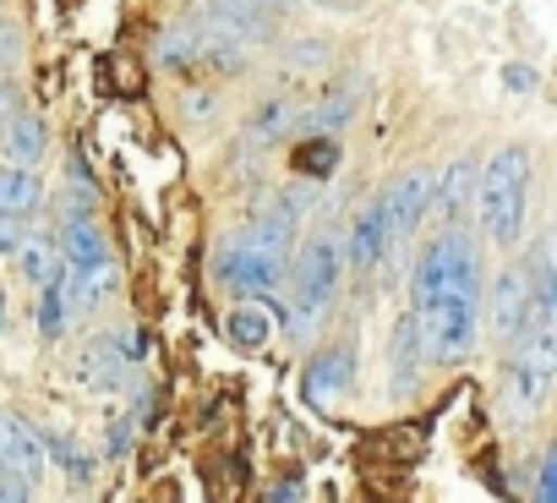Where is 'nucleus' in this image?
Returning a JSON list of instances; mask_svg holds the SVG:
<instances>
[{"instance_id": "nucleus-1", "label": "nucleus", "mask_w": 557, "mask_h": 503, "mask_svg": "<svg viewBox=\"0 0 557 503\" xmlns=\"http://www.w3.org/2000/svg\"><path fill=\"white\" fill-rule=\"evenodd\" d=\"M524 208H530V154L524 148H497L486 170H475V213L492 246H513L524 235Z\"/></svg>"}, {"instance_id": "nucleus-2", "label": "nucleus", "mask_w": 557, "mask_h": 503, "mask_svg": "<svg viewBox=\"0 0 557 503\" xmlns=\"http://www.w3.org/2000/svg\"><path fill=\"white\" fill-rule=\"evenodd\" d=\"M159 66L170 72H186V66H208V72H246L251 61V34L219 23V17H186V23H170L153 45Z\"/></svg>"}, {"instance_id": "nucleus-3", "label": "nucleus", "mask_w": 557, "mask_h": 503, "mask_svg": "<svg viewBox=\"0 0 557 503\" xmlns=\"http://www.w3.org/2000/svg\"><path fill=\"white\" fill-rule=\"evenodd\" d=\"M443 302H481V258L459 230L437 235L416 263V307H443Z\"/></svg>"}, {"instance_id": "nucleus-4", "label": "nucleus", "mask_w": 557, "mask_h": 503, "mask_svg": "<svg viewBox=\"0 0 557 503\" xmlns=\"http://www.w3.org/2000/svg\"><path fill=\"white\" fill-rule=\"evenodd\" d=\"M285 241H290V230H278L268 219L251 224V235H235L219 252V280L235 296H268L278 280H285Z\"/></svg>"}, {"instance_id": "nucleus-5", "label": "nucleus", "mask_w": 557, "mask_h": 503, "mask_svg": "<svg viewBox=\"0 0 557 503\" xmlns=\"http://www.w3.org/2000/svg\"><path fill=\"white\" fill-rule=\"evenodd\" d=\"M334 291H339V246L318 235V241L301 246V258H296V296H290L296 334H312L318 329V318L329 312Z\"/></svg>"}, {"instance_id": "nucleus-6", "label": "nucleus", "mask_w": 557, "mask_h": 503, "mask_svg": "<svg viewBox=\"0 0 557 503\" xmlns=\"http://www.w3.org/2000/svg\"><path fill=\"white\" fill-rule=\"evenodd\" d=\"M432 197H437V175H432V170H410V175H399V181L377 197V213H383V224H388V241H394V246H399V241H410V235L426 224Z\"/></svg>"}, {"instance_id": "nucleus-7", "label": "nucleus", "mask_w": 557, "mask_h": 503, "mask_svg": "<svg viewBox=\"0 0 557 503\" xmlns=\"http://www.w3.org/2000/svg\"><path fill=\"white\" fill-rule=\"evenodd\" d=\"M39 470H45V438L34 427H23L17 416L0 410V476L39 481Z\"/></svg>"}, {"instance_id": "nucleus-8", "label": "nucleus", "mask_w": 557, "mask_h": 503, "mask_svg": "<svg viewBox=\"0 0 557 503\" xmlns=\"http://www.w3.org/2000/svg\"><path fill=\"white\" fill-rule=\"evenodd\" d=\"M61 302L66 318H88L94 307H104L115 296V263H88V269H61Z\"/></svg>"}, {"instance_id": "nucleus-9", "label": "nucleus", "mask_w": 557, "mask_h": 503, "mask_svg": "<svg viewBox=\"0 0 557 503\" xmlns=\"http://www.w3.org/2000/svg\"><path fill=\"white\" fill-rule=\"evenodd\" d=\"M55 252H61V269L110 263V241H104V230H99L88 213H66V224H61V235H55Z\"/></svg>"}, {"instance_id": "nucleus-10", "label": "nucleus", "mask_w": 557, "mask_h": 503, "mask_svg": "<svg viewBox=\"0 0 557 503\" xmlns=\"http://www.w3.org/2000/svg\"><path fill=\"white\" fill-rule=\"evenodd\" d=\"M0 148H7V159H12V164L39 170V159L50 154V126H45L34 110H12V121L0 126Z\"/></svg>"}, {"instance_id": "nucleus-11", "label": "nucleus", "mask_w": 557, "mask_h": 503, "mask_svg": "<svg viewBox=\"0 0 557 503\" xmlns=\"http://www.w3.org/2000/svg\"><path fill=\"white\" fill-rule=\"evenodd\" d=\"M350 367H356V351L350 345H339V351H323L318 361H312V372H307V400L312 405H334L345 389H350Z\"/></svg>"}, {"instance_id": "nucleus-12", "label": "nucleus", "mask_w": 557, "mask_h": 503, "mask_svg": "<svg viewBox=\"0 0 557 503\" xmlns=\"http://www.w3.org/2000/svg\"><path fill=\"white\" fill-rule=\"evenodd\" d=\"M524 312H530V280H524V269H508V274H497L492 329H497L503 340H513V334H519V323H524Z\"/></svg>"}, {"instance_id": "nucleus-13", "label": "nucleus", "mask_w": 557, "mask_h": 503, "mask_svg": "<svg viewBox=\"0 0 557 503\" xmlns=\"http://www.w3.org/2000/svg\"><path fill=\"white\" fill-rule=\"evenodd\" d=\"M45 208V186L34 170L23 164H0V213H12V219H34Z\"/></svg>"}, {"instance_id": "nucleus-14", "label": "nucleus", "mask_w": 557, "mask_h": 503, "mask_svg": "<svg viewBox=\"0 0 557 503\" xmlns=\"http://www.w3.org/2000/svg\"><path fill=\"white\" fill-rule=\"evenodd\" d=\"M388 252H394V241H388V224H383V213H377V203H372V208L356 219V230H350L345 258H350L356 269H377Z\"/></svg>"}, {"instance_id": "nucleus-15", "label": "nucleus", "mask_w": 557, "mask_h": 503, "mask_svg": "<svg viewBox=\"0 0 557 503\" xmlns=\"http://www.w3.org/2000/svg\"><path fill=\"white\" fill-rule=\"evenodd\" d=\"M202 7H208V17H219V23H230L240 34H268L273 28L268 0H202Z\"/></svg>"}, {"instance_id": "nucleus-16", "label": "nucleus", "mask_w": 557, "mask_h": 503, "mask_svg": "<svg viewBox=\"0 0 557 503\" xmlns=\"http://www.w3.org/2000/svg\"><path fill=\"white\" fill-rule=\"evenodd\" d=\"M394 389L399 394H410L416 389V378L426 372V351H421V334H416V318H405L399 323V334H394Z\"/></svg>"}, {"instance_id": "nucleus-17", "label": "nucleus", "mask_w": 557, "mask_h": 503, "mask_svg": "<svg viewBox=\"0 0 557 503\" xmlns=\"http://www.w3.org/2000/svg\"><path fill=\"white\" fill-rule=\"evenodd\" d=\"M296 115H301V105H290V99L262 105V110L246 121V143H278V137H290V132H296Z\"/></svg>"}, {"instance_id": "nucleus-18", "label": "nucleus", "mask_w": 557, "mask_h": 503, "mask_svg": "<svg viewBox=\"0 0 557 503\" xmlns=\"http://www.w3.org/2000/svg\"><path fill=\"white\" fill-rule=\"evenodd\" d=\"M475 197V164L470 159H459V164H448V175L437 181V197H432V208H443L448 219L454 213H465V203Z\"/></svg>"}, {"instance_id": "nucleus-19", "label": "nucleus", "mask_w": 557, "mask_h": 503, "mask_svg": "<svg viewBox=\"0 0 557 503\" xmlns=\"http://www.w3.org/2000/svg\"><path fill=\"white\" fill-rule=\"evenodd\" d=\"M23 241H28V246H17L23 274H28L34 285L55 280V274H61V252H55V235H23Z\"/></svg>"}, {"instance_id": "nucleus-20", "label": "nucleus", "mask_w": 557, "mask_h": 503, "mask_svg": "<svg viewBox=\"0 0 557 503\" xmlns=\"http://www.w3.org/2000/svg\"><path fill=\"white\" fill-rule=\"evenodd\" d=\"M268 334H273V318H268L262 307H235V312H230V340H235L240 351H262Z\"/></svg>"}, {"instance_id": "nucleus-21", "label": "nucleus", "mask_w": 557, "mask_h": 503, "mask_svg": "<svg viewBox=\"0 0 557 503\" xmlns=\"http://www.w3.org/2000/svg\"><path fill=\"white\" fill-rule=\"evenodd\" d=\"M66 323H72V318H66V302H61V280H45V285H39V329L55 340Z\"/></svg>"}, {"instance_id": "nucleus-22", "label": "nucleus", "mask_w": 557, "mask_h": 503, "mask_svg": "<svg viewBox=\"0 0 557 503\" xmlns=\"http://www.w3.org/2000/svg\"><path fill=\"white\" fill-rule=\"evenodd\" d=\"M45 454H55V459H61L72 476H88V459H83V449H77V443H66V438H50V443H45Z\"/></svg>"}, {"instance_id": "nucleus-23", "label": "nucleus", "mask_w": 557, "mask_h": 503, "mask_svg": "<svg viewBox=\"0 0 557 503\" xmlns=\"http://www.w3.org/2000/svg\"><path fill=\"white\" fill-rule=\"evenodd\" d=\"M0 503H34V481H23V476H0Z\"/></svg>"}, {"instance_id": "nucleus-24", "label": "nucleus", "mask_w": 557, "mask_h": 503, "mask_svg": "<svg viewBox=\"0 0 557 503\" xmlns=\"http://www.w3.org/2000/svg\"><path fill=\"white\" fill-rule=\"evenodd\" d=\"M557 498V487H552V454H541V465H535V503H552Z\"/></svg>"}, {"instance_id": "nucleus-25", "label": "nucleus", "mask_w": 557, "mask_h": 503, "mask_svg": "<svg viewBox=\"0 0 557 503\" xmlns=\"http://www.w3.org/2000/svg\"><path fill=\"white\" fill-rule=\"evenodd\" d=\"M17 246H23V219L0 213V252H17Z\"/></svg>"}, {"instance_id": "nucleus-26", "label": "nucleus", "mask_w": 557, "mask_h": 503, "mask_svg": "<svg viewBox=\"0 0 557 503\" xmlns=\"http://www.w3.org/2000/svg\"><path fill=\"white\" fill-rule=\"evenodd\" d=\"M334 159H339V154H334V148H329V143H312V148H307V159H301V164H307V170H329V164H334Z\"/></svg>"}, {"instance_id": "nucleus-27", "label": "nucleus", "mask_w": 557, "mask_h": 503, "mask_svg": "<svg viewBox=\"0 0 557 503\" xmlns=\"http://www.w3.org/2000/svg\"><path fill=\"white\" fill-rule=\"evenodd\" d=\"M12 56H17V28H12V23H0V66H7Z\"/></svg>"}, {"instance_id": "nucleus-28", "label": "nucleus", "mask_w": 557, "mask_h": 503, "mask_svg": "<svg viewBox=\"0 0 557 503\" xmlns=\"http://www.w3.org/2000/svg\"><path fill=\"white\" fill-rule=\"evenodd\" d=\"M12 110H17V88H12V83H0V126L12 121Z\"/></svg>"}, {"instance_id": "nucleus-29", "label": "nucleus", "mask_w": 557, "mask_h": 503, "mask_svg": "<svg viewBox=\"0 0 557 503\" xmlns=\"http://www.w3.org/2000/svg\"><path fill=\"white\" fill-rule=\"evenodd\" d=\"M268 7H273V12H278V7H290V0H268Z\"/></svg>"}]
</instances>
